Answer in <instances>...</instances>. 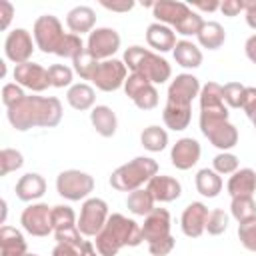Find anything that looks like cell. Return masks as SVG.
Here are the masks:
<instances>
[{
  "label": "cell",
  "instance_id": "6da1fadb",
  "mask_svg": "<svg viewBox=\"0 0 256 256\" xmlns=\"http://www.w3.org/2000/svg\"><path fill=\"white\" fill-rule=\"evenodd\" d=\"M62 120V104L54 96H24L8 108V122L26 132L30 128H54Z\"/></svg>",
  "mask_w": 256,
  "mask_h": 256
},
{
  "label": "cell",
  "instance_id": "7a4b0ae2",
  "mask_svg": "<svg viewBox=\"0 0 256 256\" xmlns=\"http://www.w3.org/2000/svg\"><path fill=\"white\" fill-rule=\"evenodd\" d=\"M142 240V226H138V222L122 214H112L108 216L104 228L96 234L94 246L100 256H116L122 246H138Z\"/></svg>",
  "mask_w": 256,
  "mask_h": 256
},
{
  "label": "cell",
  "instance_id": "3957f363",
  "mask_svg": "<svg viewBox=\"0 0 256 256\" xmlns=\"http://www.w3.org/2000/svg\"><path fill=\"white\" fill-rule=\"evenodd\" d=\"M124 64L132 70V74H140L152 84H162L172 76L170 64L142 46H130L124 52Z\"/></svg>",
  "mask_w": 256,
  "mask_h": 256
},
{
  "label": "cell",
  "instance_id": "277c9868",
  "mask_svg": "<svg viewBox=\"0 0 256 256\" xmlns=\"http://www.w3.org/2000/svg\"><path fill=\"white\" fill-rule=\"evenodd\" d=\"M156 174H158V162L154 158H148V156H138V158L130 160L128 164H122L120 168H116L112 172L110 186L120 190V192H134L144 182L148 184V180Z\"/></svg>",
  "mask_w": 256,
  "mask_h": 256
},
{
  "label": "cell",
  "instance_id": "5b68a950",
  "mask_svg": "<svg viewBox=\"0 0 256 256\" xmlns=\"http://www.w3.org/2000/svg\"><path fill=\"white\" fill-rule=\"evenodd\" d=\"M202 134L220 150H230L238 144V130L228 122V110L224 112H200Z\"/></svg>",
  "mask_w": 256,
  "mask_h": 256
},
{
  "label": "cell",
  "instance_id": "8992f818",
  "mask_svg": "<svg viewBox=\"0 0 256 256\" xmlns=\"http://www.w3.org/2000/svg\"><path fill=\"white\" fill-rule=\"evenodd\" d=\"M32 34H34V44L36 48H40L44 54H50L58 50L62 38H64V32H62V24L56 16L52 14H44V16H38L36 22H34V28H32Z\"/></svg>",
  "mask_w": 256,
  "mask_h": 256
},
{
  "label": "cell",
  "instance_id": "52a82bcc",
  "mask_svg": "<svg viewBox=\"0 0 256 256\" xmlns=\"http://www.w3.org/2000/svg\"><path fill=\"white\" fill-rule=\"evenodd\" d=\"M56 190L66 200H82L94 190V178L80 170H64L56 178Z\"/></svg>",
  "mask_w": 256,
  "mask_h": 256
},
{
  "label": "cell",
  "instance_id": "ba28073f",
  "mask_svg": "<svg viewBox=\"0 0 256 256\" xmlns=\"http://www.w3.org/2000/svg\"><path fill=\"white\" fill-rule=\"evenodd\" d=\"M108 220V204L102 198H88L82 204L80 218H78V230L82 236H96Z\"/></svg>",
  "mask_w": 256,
  "mask_h": 256
},
{
  "label": "cell",
  "instance_id": "9c48e42d",
  "mask_svg": "<svg viewBox=\"0 0 256 256\" xmlns=\"http://www.w3.org/2000/svg\"><path fill=\"white\" fill-rule=\"evenodd\" d=\"M20 224H22V228L28 234L38 236V238H44L50 232H54V226H52V208L48 204H44V202L30 204L28 208H24V212L20 216Z\"/></svg>",
  "mask_w": 256,
  "mask_h": 256
},
{
  "label": "cell",
  "instance_id": "30bf717a",
  "mask_svg": "<svg viewBox=\"0 0 256 256\" xmlns=\"http://www.w3.org/2000/svg\"><path fill=\"white\" fill-rule=\"evenodd\" d=\"M124 92L140 110H152L158 106V90L150 80H146L140 74H130L126 78Z\"/></svg>",
  "mask_w": 256,
  "mask_h": 256
},
{
  "label": "cell",
  "instance_id": "8fae6325",
  "mask_svg": "<svg viewBox=\"0 0 256 256\" xmlns=\"http://www.w3.org/2000/svg\"><path fill=\"white\" fill-rule=\"evenodd\" d=\"M126 78H128L126 76V64L112 58V60H104L98 64V68L92 76V82L102 92H114L120 86H124Z\"/></svg>",
  "mask_w": 256,
  "mask_h": 256
},
{
  "label": "cell",
  "instance_id": "7c38bea8",
  "mask_svg": "<svg viewBox=\"0 0 256 256\" xmlns=\"http://www.w3.org/2000/svg\"><path fill=\"white\" fill-rule=\"evenodd\" d=\"M32 52H34V42H32V36H30L28 30L16 28V30H12L6 36V40H4V54L16 66L28 62Z\"/></svg>",
  "mask_w": 256,
  "mask_h": 256
},
{
  "label": "cell",
  "instance_id": "4fadbf2b",
  "mask_svg": "<svg viewBox=\"0 0 256 256\" xmlns=\"http://www.w3.org/2000/svg\"><path fill=\"white\" fill-rule=\"evenodd\" d=\"M120 48V36L114 28H96L88 36V52L96 60H108Z\"/></svg>",
  "mask_w": 256,
  "mask_h": 256
},
{
  "label": "cell",
  "instance_id": "5bb4252c",
  "mask_svg": "<svg viewBox=\"0 0 256 256\" xmlns=\"http://www.w3.org/2000/svg\"><path fill=\"white\" fill-rule=\"evenodd\" d=\"M200 82L192 74H178L168 86V104L190 106L196 96H200Z\"/></svg>",
  "mask_w": 256,
  "mask_h": 256
},
{
  "label": "cell",
  "instance_id": "9a60e30c",
  "mask_svg": "<svg viewBox=\"0 0 256 256\" xmlns=\"http://www.w3.org/2000/svg\"><path fill=\"white\" fill-rule=\"evenodd\" d=\"M14 80H16V84H20L24 88H30L32 92H42L50 86L48 70L42 68L40 64H34V62L18 64L14 68Z\"/></svg>",
  "mask_w": 256,
  "mask_h": 256
},
{
  "label": "cell",
  "instance_id": "2e32d148",
  "mask_svg": "<svg viewBox=\"0 0 256 256\" xmlns=\"http://www.w3.org/2000/svg\"><path fill=\"white\" fill-rule=\"evenodd\" d=\"M142 236L148 244L170 236V214L166 208H154L142 224Z\"/></svg>",
  "mask_w": 256,
  "mask_h": 256
},
{
  "label": "cell",
  "instance_id": "e0dca14e",
  "mask_svg": "<svg viewBox=\"0 0 256 256\" xmlns=\"http://www.w3.org/2000/svg\"><path fill=\"white\" fill-rule=\"evenodd\" d=\"M206 218H208V208L202 202H190L180 218L182 232L188 238H198L206 230Z\"/></svg>",
  "mask_w": 256,
  "mask_h": 256
},
{
  "label": "cell",
  "instance_id": "ac0fdd59",
  "mask_svg": "<svg viewBox=\"0 0 256 256\" xmlns=\"http://www.w3.org/2000/svg\"><path fill=\"white\" fill-rule=\"evenodd\" d=\"M200 144L194 138H180L170 152V160L178 170H190L200 160Z\"/></svg>",
  "mask_w": 256,
  "mask_h": 256
},
{
  "label": "cell",
  "instance_id": "d6986e66",
  "mask_svg": "<svg viewBox=\"0 0 256 256\" xmlns=\"http://www.w3.org/2000/svg\"><path fill=\"white\" fill-rule=\"evenodd\" d=\"M146 190L152 194V198L156 202H172L176 198H180L182 194V186L176 178L172 176H164V174H156L148 180Z\"/></svg>",
  "mask_w": 256,
  "mask_h": 256
},
{
  "label": "cell",
  "instance_id": "ffe728a7",
  "mask_svg": "<svg viewBox=\"0 0 256 256\" xmlns=\"http://www.w3.org/2000/svg\"><path fill=\"white\" fill-rule=\"evenodd\" d=\"M152 10H154V16L160 24L176 26L190 12V6L184 2H174V0H158V2H154Z\"/></svg>",
  "mask_w": 256,
  "mask_h": 256
},
{
  "label": "cell",
  "instance_id": "44dd1931",
  "mask_svg": "<svg viewBox=\"0 0 256 256\" xmlns=\"http://www.w3.org/2000/svg\"><path fill=\"white\" fill-rule=\"evenodd\" d=\"M44 192H46V180L36 172H28L16 182V196L22 202L38 200L44 196Z\"/></svg>",
  "mask_w": 256,
  "mask_h": 256
},
{
  "label": "cell",
  "instance_id": "7402d4cb",
  "mask_svg": "<svg viewBox=\"0 0 256 256\" xmlns=\"http://www.w3.org/2000/svg\"><path fill=\"white\" fill-rule=\"evenodd\" d=\"M146 42L150 44V48L158 52H168V50H174L176 46V34L166 24L154 22L146 28Z\"/></svg>",
  "mask_w": 256,
  "mask_h": 256
},
{
  "label": "cell",
  "instance_id": "603a6c76",
  "mask_svg": "<svg viewBox=\"0 0 256 256\" xmlns=\"http://www.w3.org/2000/svg\"><path fill=\"white\" fill-rule=\"evenodd\" d=\"M256 192V172L252 168L236 170L228 180V194L234 196H252Z\"/></svg>",
  "mask_w": 256,
  "mask_h": 256
},
{
  "label": "cell",
  "instance_id": "cb8c5ba5",
  "mask_svg": "<svg viewBox=\"0 0 256 256\" xmlns=\"http://www.w3.org/2000/svg\"><path fill=\"white\" fill-rule=\"evenodd\" d=\"M96 24V14L90 6H76L68 12L66 16V26L72 30V34H84V32H92Z\"/></svg>",
  "mask_w": 256,
  "mask_h": 256
},
{
  "label": "cell",
  "instance_id": "d4e9b609",
  "mask_svg": "<svg viewBox=\"0 0 256 256\" xmlns=\"http://www.w3.org/2000/svg\"><path fill=\"white\" fill-rule=\"evenodd\" d=\"M0 254L2 256H24L26 254V240L20 230L12 226L0 228Z\"/></svg>",
  "mask_w": 256,
  "mask_h": 256
},
{
  "label": "cell",
  "instance_id": "484cf974",
  "mask_svg": "<svg viewBox=\"0 0 256 256\" xmlns=\"http://www.w3.org/2000/svg\"><path fill=\"white\" fill-rule=\"evenodd\" d=\"M90 122L96 128V132L104 138H110V136L116 134L118 118L112 112V108H108V106H94L92 112H90Z\"/></svg>",
  "mask_w": 256,
  "mask_h": 256
},
{
  "label": "cell",
  "instance_id": "4316f807",
  "mask_svg": "<svg viewBox=\"0 0 256 256\" xmlns=\"http://www.w3.org/2000/svg\"><path fill=\"white\" fill-rule=\"evenodd\" d=\"M226 102L222 98V86L216 82H208L200 90V112H224Z\"/></svg>",
  "mask_w": 256,
  "mask_h": 256
},
{
  "label": "cell",
  "instance_id": "83f0119b",
  "mask_svg": "<svg viewBox=\"0 0 256 256\" xmlns=\"http://www.w3.org/2000/svg\"><path fill=\"white\" fill-rule=\"evenodd\" d=\"M174 60L182 68H198L202 64V52L194 42L178 40L174 46Z\"/></svg>",
  "mask_w": 256,
  "mask_h": 256
},
{
  "label": "cell",
  "instance_id": "f1b7e54d",
  "mask_svg": "<svg viewBox=\"0 0 256 256\" xmlns=\"http://www.w3.org/2000/svg\"><path fill=\"white\" fill-rule=\"evenodd\" d=\"M162 118H164V124L170 130H184L190 124L192 108L190 106H176V104H168L166 102L164 112H162Z\"/></svg>",
  "mask_w": 256,
  "mask_h": 256
},
{
  "label": "cell",
  "instance_id": "f546056e",
  "mask_svg": "<svg viewBox=\"0 0 256 256\" xmlns=\"http://www.w3.org/2000/svg\"><path fill=\"white\" fill-rule=\"evenodd\" d=\"M66 100H68V104H70L74 110H80V112H82V110H88V108H92V104H94V100H96L94 88L88 86V84H84V82L74 84V86L68 88Z\"/></svg>",
  "mask_w": 256,
  "mask_h": 256
},
{
  "label": "cell",
  "instance_id": "4dcf8cb0",
  "mask_svg": "<svg viewBox=\"0 0 256 256\" xmlns=\"http://www.w3.org/2000/svg\"><path fill=\"white\" fill-rule=\"evenodd\" d=\"M196 190L206 198H216L222 190V178L210 168H202L196 174Z\"/></svg>",
  "mask_w": 256,
  "mask_h": 256
},
{
  "label": "cell",
  "instance_id": "1f68e13d",
  "mask_svg": "<svg viewBox=\"0 0 256 256\" xmlns=\"http://www.w3.org/2000/svg\"><path fill=\"white\" fill-rule=\"evenodd\" d=\"M226 40V32L218 22H204V26L198 32V42L200 46L208 50H218Z\"/></svg>",
  "mask_w": 256,
  "mask_h": 256
},
{
  "label": "cell",
  "instance_id": "d6a6232c",
  "mask_svg": "<svg viewBox=\"0 0 256 256\" xmlns=\"http://www.w3.org/2000/svg\"><path fill=\"white\" fill-rule=\"evenodd\" d=\"M154 198H152V194L144 188H138V190H134V192H130L128 194V198H126V206H128V210L132 212V214H136V216H148L152 210H154Z\"/></svg>",
  "mask_w": 256,
  "mask_h": 256
},
{
  "label": "cell",
  "instance_id": "836d02e7",
  "mask_svg": "<svg viewBox=\"0 0 256 256\" xmlns=\"http://www.w3.org/2000/svg\"><path fill=\"white\" fill-rule=\"evenodd\" d=\"M140 142H142V146H144L146 150H150V152H160V150H164L166 144H168V134H166V130L160 128V126H148V128H144V132L140 134Z\"/></svg>",
  "mask_w": 256,
  "mask_h": 256
},
{
  "label": "cell",
  "instance_id": "e575fe53",
  "mask_svg": "<svg viewBox=\"0 0 256 256\" xmlns=\"http://www.w3.org/2000/svg\"><path fill=\"white\" fill-rule=\"evenodd\" d=\"M230 212L238 222H246L250 218H256V202L252 196H234Z\"/></svg>",
  "mask_w": 256,
  "mask_h": 256
},
{
  "label": "cell",
  "instance_id": "d590c367",
  "mask_svg": "<svg viewBox=\"0 0 256 256\" xmlns=\"http://www.w3.org/2000/svg\"><path fill=\"white\" fill-rule=\"evenodd\" d=\"M72 62H74L76 74H78L80 78H84V80H92V76H94V72H96V68H98V64H100V60H96L86 48H84Z\"/></svg>",
  "mask_w": 256,
  "mask_h": 256
},
{
  "label": "cell",
  "instance_id": "8d00e7d4",
  "mask_svg": "<svg viewBox=\"0 0 256 256\" xmlns=\"http://www.w3.org/2000/svg\"><path fill=\"white\" fill-rule=\"evenodd\" d=\"M24 164V156L14 148H2L0 150V174L6 176L14 170H18Z\"/></svg>",
  "mask_w": 256,
  "mask_h": 256
},
{
  "label": "cell",
  "instance_id": "74e56055",
  "mask_svg": "<svg viewBox=\"0 0 256 256\" xmlns=\"http://www.w3.org/2000/svg\"><path fill=\"white\" fill-rule=\"evenodd\" d=\"M52 226L56 230H66L76 226V216L70 206H54L52 208Z\"/></svg>",
  "mask_w": 256,
  "mask_h": 256
},
{
  "label": "cell",
  "instance_id": "f35d334b",
  "mask_svg": "<svg viewBox=\"0 0 256 256\" xmlns=\"http://www.w3.org/2000/svg\"><path fill=\"white\" fill-rule=\"evenodd\" d=\"M82 50H84V44H82V38L78 34H64L56 54L62 56V58H72L74 60Z\"/></svg>",
  "mask_w": 256,
  "mask_h": 256
},
{
  "label": "cell",
  "instance_id": "ab89813d",
  "mask_svg": "<svg viewBox=\"0 0 256 256\" xmlns=\"http://www.w3.org/2000/svg\"><path fill=\"white\" fill-rule=\"evenodd\" d=\"M244 92H246V86H242L240 82H228L222 86V98L230 108H242Z\"/></svg>",
  "mask_w": 256,
  "mask_h": 256
},
{
  "label": "cell",
  "instance_id": "60d3db41",
  "mask_svg": "<svg viewBox=\"0 0 256 256\" xmlns=\"http://www.w3.org/2000/svg\"><path fill=\"white\" fill-rule=\"evenodd\" d=\"M226 228H228V214L220 208L210 210L208 218H206V232L212 236H220Z\"/></svg>",
  "mask_w": 256,
  "mask_h": 256
},
{
  "label": "cell",
  "instance_id": "b9f144b4",
  "mask_svg": "<svg viewBox=\"0 0 256 256\" xmlns=\"http://www.w3.org/2000/svg\"><path fill=\"white\" fill-rule=\"evenodd\" d=\"M204 26V20H202V16L200 14H196V12H188L174 28H176V32H180V34H184V36H198V32H200V28Z\"/></svg>",
  "mask_w": 256,
  "mask_h": 256
},
{
  "label": "cell",
  "instance_id": "7bdbcfd3",
  "mask_svg": "<svg viewBox=\"0 0 256 256\" xmlns=\"http://www.w3.org/2000/svg\"><path fill=\"white\" fill-rule=\"evenodd\" d=\"M238 238L242 246L250 252H256V218H250L246 222H240L238 226Z\"/></svg>",
  "mask_w": 256,
  "mask_h": 256
},
{
  "label": "cell",
  "instance_id": "ee69618b",
  "mask_svg": "<svg viewBox=\"0 0 256 256\" xmlns=\"http://www.w3.org/2000/svg\"><path fill=\"white\" fill-rule=\"evenodd\" d=\"M48 78H50V86L64 88L72 84V70L64 64H52L48 68Z\"/></svg>",
  "mask_w": 256,
  "mask_h": 256
},
{
  "label": "cell",
  "instance_id": "f6af8a7d",
  "mask_svg": "<svg viewBox=\"0 0 256 256\" xmlns=\"http://www.w3.org/2000/svg\"><path fill=\"white\" fill-rule=\"evenodd\" d=\"M212 166H214V172L218 174H234L238 170V158L230 152H220L218 156H214Z\"/></svg>",
  "mask_w": 256,
  "mask_h": 256
},
{
  "label": "cell",
  "instance_id": "bcb514c9",
  "mask_svg": "<svg viewBox=\"0 0 256 256\" xmlns=\"http://www.w3.org/2000/svg\"><path fill=\"white\" fill-rule=\"evenodd\" d=\"M22 98H24V92H22L20 84H4V88H2V102H4L6 108L14 106Z\"/></svg>",
  "mask_w": 256,
  "mask_h": 256
},
{
  "label": "cell",
  "instance_id": "7dc6e473",
  "mask_svg": "<svg viewBox=\"0 0 256 256\" xmlns=\"http://www.w3.org/2000/svg\"><path fill=\"white\" fill-rule=\"evenodd\" d=\"M174 244H176V240L172 236H168V238H162L158 242L148 244V250H150L152 256H166V254H170L174 250Z\"/></svg>",
  "mask_w": 256,
  "mask_h": 256
},
{
  "label": "cell",
  "instance_id": "c3c4849f",
  "mask_svg": "<svg viewBox=\"0 0 256 256\" xmlns=\"http://www.w3.org/2000/svg\"><path fill=\"white\" fill-rule=\"evenodd\" d=\"M242 108H244V112L248 114V118L252 120V124H254V128H256V88H248V86H246Z\"/></svg>",
  "mask_w": 256,
  "mask_h": 256
},
{
  "label": "cell",
  "instance_id": "681fc988",
  "mask_svg": "<svg viewBox=\"0 0 256 256\" xmlns=\"http://www.w3.org/2000/svg\"><path fill=\"white\" fill-rule=\"evenodd\" d=\"M12 16H14V6H12L8 0H0V18H2V20H0V28H2V30L8 28Z\"/></svg>",
  "mask_w": 256,
  "mask_h": 256
},
{
  "label": "cell",
  "instance_id": "f907efd6",
  "mask_svg": "<svg viewBox=\"0 0 256 256\" xmlns=\"http://www.w3.org/2000/svg\"><path fill=\"white\" fill-rule=\"evenodd\" d=\"M220 10L224 16H236L240 10H244V0H224L220 4Z\"/></svg>",
  "mask_w": 256,
  "mask_h": 256
},
{
  "label": "cell",
  "instance_id": "816d5d0a",
  "mask_svg": "<svg viewBox=\"0 0 256 256\" xmlns=\"http://www.w3.org/2000/svg\"><path fill=\"white\" fill-rule=\"evenodd\" d=\"M52 256H82V246H72V244H56L52 250Z\"/></svg>",
  "mask_w": 256,
  "mask_h": 256
},
{
  "label": "cell",
  "instance_id": "f5cc1de1",
  "mask_svg": "<svg viewBox=\"0 0 256 256\" xmlns=\"http://www.w3.org/2000/svg\"><path fill=\"white\" fill-rule=\"evenodd\" d=\"M100 4L108 10H112V12H128V10L134 8V2H130V0H124V2H106V0H102Z\"/></svg>",
  "mask_w": 256,
  "mask_h": 256
},
{
  "label": "cell",
  "instance_id": "db71d44e",
  "mask_svg": "<svg viewBox=\"0 0 256 256\" xmlns=\"http://www.w3.org/2000/svg\"><path fill=\"white\" fill-rule=\"evenodd\" d=\"M244 10H246L248 26L256 30V0H244Z\"/></svg>",
  "mask_w": 256,
  "mask_h": 256
},
{
  "label": "cell",
  "instance_id": "11a10c76",
  "mask_svg": "<svg viewBox=\"0 0 256 256\" xmlns=\"http://www.w3.org/2000/svg\"><path fill=\"white\" fill-rule=\"evenodd\" d=\"M244 52H246L248 60L256 64V34H252V36L246 40V44H244Z\"/></svg>",
  "mask_w": 256,
  "mask_h": 256
},
{
  "label": "cell",
  "instance_id": "9f6ffc18",
  "mask_svg": "<svg viewBox=\"0 0 256 256\" xmlns=\"http://www.w3.org/2000/svg\"><path fill=\"white\" fill-rule=\"evenodd\" d=\"M82 256H100V252L96 250V246L90 240H84V244H82Z\"/></svg>",
  "mask_w": 256,
  "mask_h": 256
},
{
  "label": "cell",
  "instance_id": "6f0895ef",
  "mask_svg": "<svg viewBox=\"0 0 256 256\" xmlns=\"http://www.w3.org/2000/svg\"><path fill=\"white\" fill-rule=\"evenodd\" d=\"M194 6L200 8V10H208V12H212V10L220 8V2H216V0H212V2H196Z\"/></svg>",
  "mask_w": 256,
  "mask_h": 256
},
{
  "label": "cell",
  "instance_id": "680465c9",
  "mask_svg": "<svg viewBox=\"0 0 256 256\" xmlns=\"http://www.w3.org/2000/svg\"><path fill=\"white\" fill-rule=\"evenodd\" d=\"M24 256H38V254H28V252H26V254H24Z\"/></svg>",
  "mask_w": 256,
  "mask_h": 256
}]
</instances>
